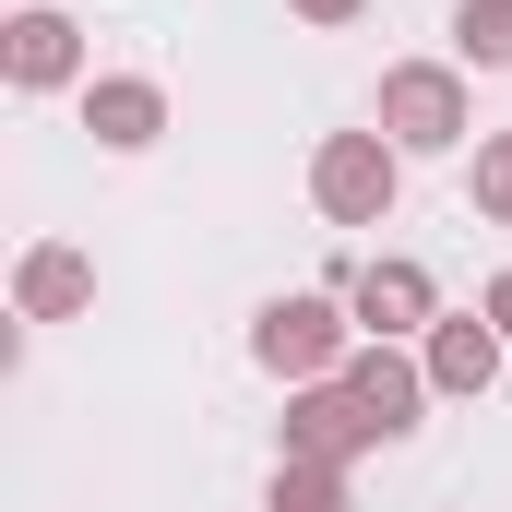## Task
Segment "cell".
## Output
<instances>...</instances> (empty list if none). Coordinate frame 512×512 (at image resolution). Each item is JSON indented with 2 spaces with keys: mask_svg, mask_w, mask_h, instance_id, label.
Returning <instances> with one entry per match:
<instances>
[{
  "mask_svg": "<svg viewBox=\"0 0 512 512\" xmlns=\"http://www.w3.org/2000/svg\"><path fill=\"white\" fill-rule=\"evenodd\" d=\"M370 334H358V310L334 298V286H298V298H262L251 310V358L274 370V382H346V358H358Z\"/></svg>",
  "mask_w": 512,
  "mask_h": 512,
  "instance_id": "obj_1",
  "label": "cell"
},
{
  "mask_svg": "<svg viewBox=\"0 0 512 512\" xmlns=\"http://www.w3.org/2000/svg\"><path fill=\"white\" fill-rule=\"evenodd\" d=\"M370 131H382L393 155H453V143L477 131V108H465V60H393Z\"/></svg>",
  "mask_w": 512,
  "mask_h": 512,
  "instance_id": "obj_2",
  "label": "cell"
},
{
  "mask_svg": "<svg viewBox=\"0 0 512 512\" xmlns=\"http://www.w3.org/2000/svg\"><path fill=\"white\" fill-rule=\"evenodd\" d=\"M322 286L358 310V334H370V346H405V334H429V322H441V274H429V262H405V251H382V262H334Z\"/></svg>",
  "mask_w": 512,
  "mask_h": 512,
  "instance_id": "obj_3",
  "label": "cell"
},
{
  "mask_svg": "<svg viewBox=\"0 0 512 512\" xmlns=\"http://www.w3.org/2000/svg\"><path fill=\"white\" fill-rule=\"evenodd\" d=\"M393 191H405V155H393L382 131H322V155H310V203H322L334 227H382Z\"/></svg>",
  "mask_w": 512,
  "mask_h": 512,
  "instance_id": "obj_4",
  "label": "cell"
},
{
  "mask_svg": "<svg viewBox=\"0 0 512 512\" xmlns=\"http://www.w3.org/2000/svg\"><path fill=\"white\" fill-rule=\"evenodd\" d=\"M0 84H12V96L96 84V72H84V24H72V12H48V0H36V12H12V36H0Z\"/></svg>",
  "mask_w": 512,
  "mask_h": 512,
  "instance_id": "obj_5",
  "label": "cell"
},
{
  "mask_svg": "<svg viewBox=\"0 0 512 512\" xmlns=\"http://www.w3.org/2000/svg\"><path fill=\"white\" fill-rule=\"evenodd\" d=\"M286 453L298 465H358V453H382V429H370V405L346 382H298L286 393Z\"/></svg>",
  "mask_w": 512,
  "mask_h": 512,
  "instance_id": "obj_6",
  "label": "cell"
},
{
  "mask_svg": "<svg viewBox=\"0 0 512 512\" xmlns=\"http://www.w3.org/2000/svg\"><path fill=\"white\" fill-rule=\"evenodd\" d=\"M417 358H429V393H453V405H477V393L501 382L512 334H501V322H489V310H441V322L417 334Z\"/></svg>",
  "mask_w": 512,
  "mask_h": 512,
  "instance_id": "obj_7",
  "label": "cell"
},
{
  "mask_svg": "<svg viewBox=\"0 0 512 512\" xmlns=\"http://www.w3.org/2000/svg\"><path fill=\"white\" fill-rule=\"evenodd\" d=\"M84 310H96V262L72 239H36L12 262V322H84Z\"/></svg>",
  "mask_w": 512,
  "mask_h": 512,
  "instance_id": "obj_8",
  "label": "cell"
},
{
  "mask_svg": "<svg viewBox=\"0 0 512 512\" xmlns=\"http://www.w3.org/2000/svg\"><path fill=\"white\" fill-rule=\"evenodd\" d=\"M346 393L370 405L382 441H405V429L429 417V358H405V346H358V358H346Z\"/></svg>",
  "mask_w": 512,
  "mask_h": 512,
  "instance_id": "obj_9",
  "label": "cell"
},
{
  "mask_svg": "<svg viewBox=\"0 0 512 512\" xmlns=\"http://www.w3.org/2000/svg\"><path fill=\"white\" fill-rule=\"evenodd\" d=\"M84 131H96L108 155H143V143L167 131V84H155V72H96V84H84Z\"/></svg>",
  "mask_w": 512,
  "mask_h": 512,
  "instance_id": "obj_10",
  "label": "cell"
},
{
  "mask_svg": "<svg viewBox=\"0 0 512 512\" xmlns=\"http://www.w3.org/2000/svg\"><path fill=\"white\" fill-rule=\"evenodd\" d=\"M453 60L465 72H512V0H453Z\"/></svg>",
  "mask_w": 512,
  "mask_h": 512,
  "instance_id": "obj_11",
  "label": "cell"
},
{
  "mask_svg": "<svg viewBox=\"0 0 512 512\" xmlns=\"http://www.w3.org/2000/svg\"><path fill=\"white\" fill-rule=\"evenodd\" d=\"M262 512H346V465H298V453H274Z\"/></svg>",
  "mask_w": 512,
  "mask_h": 512,
  "instance_id": "obj_12",
  "label": "cell"
},
{
  "mask_svg": "<svg viewBox=\"0 0 512 512\" xmlns=\"http://www.w3.org/2000/svg\"><path fill=\"white\" fill-rule=\"evenodd\" d=\"M465 203H477L489 227H512V131H477V167H465Z\"/></svg>",
  "mask_w": 512,
  "mask_h": 512,
  "instance_id": "obj_13",
  "label": "cell"
},
{
  "mask_svg": "<svg viewBox=\"0 0 512 512\" xmlns=\"http://www.w3.org/2000/svg\"><path fill=\"white\" fill-rule=\"evenodd\" d=\"M286 12H298V24H358L370 0H286Z\"/></svg>",
  "mask_w": 512,
  "mask_h": 512,
  "instance_id": "obj_14",
  "label": "cell"
},
{
  "mask_svg": "<svg viewBox=\"0 0 512 512\" xmlns=\"http://www.w3.org/2000/svg\"><path fill=\"white\" fill-rule=\"evenodd\" d=\"M477 310H489V322H501V334H512V262H501V274H489V298H477Z\"/></svg>",
  "mask_w": 512,
  "mask_h": 512,
  "instance_id": "obj_15",
  "label": "cell"
},
{
  "mask_svg": "<svg viewBox=\"0 0 512 512\" xmlns=\"http://www.w3.org/2000/svg\"><path fill=\"white\" fill-rule=\"evenodd\" d=\"M12 12H36V0H12Z\"/></svg>",
  "mask_w": 512,
  "mask_h": 512,
  "instance_id": "obj_16",
  "label": "cell"
}]
</instances>
